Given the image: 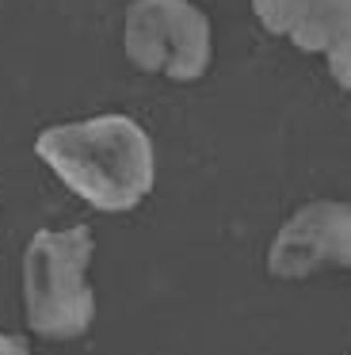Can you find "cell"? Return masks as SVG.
<instances>
[{
	"mask_svg": "<svg viewBox=\"0 0 351 355\" xmlns=\"http://www.w3.org/2000/svg\"><path fill=\"white\" fill-rule=\"evenodd\" d=\"M35 153L76 199L103 214L134 210L157 180L149 130L119 111L46 126L35 138Z\"/></svg>",
	"mask_w": 351,
	"mask_h": 355,
	"instance_id": "obj_1",
	"label": "cell"
},
{
	"mask_svg": "<svg viewBox=\"0 0 351 355\" xmlns=\"http://www.w3.org/2000/svg\"><path fill=\"white\" fill-rule=\"evenodd\" d=\"M96 237L88 225L38 230L23 252V309L42 340H76L96 321V291L88 263Z\"/></svg>",
	"mask_w": 351,
	"mask_h": 355,
	"instance_id": "obj_2",
	"label": "cell"
},
{
	"mask_svg": "<svg viewBox=\"0 0 351 355\" xmlns=\"http://www.w3.org/2000/svg\"><path fill=\"white\" fill-rule=\"evenodd\" d=\"M122 46L134 69L191 85L206 77L214 58L210 16L195 0H130Z\"/></svg>",
	"mask_w": 351,
	"mask_h": 355,
	"instance_id": "obj_3",
	"label": "cell"
},
{
	"mask_svg": "<svg viewBox=\"0 0 351 355\" xmlns=\"http://www.w3.org/2000/svg\"><path fill=\"white\" fill-rule=\"evenodd\" d=\"M328 268L351 271V202L313 199L275 233L267 271L275 279H309Z\"/></svg>",
	"mask_w": 351,
	"mask_h": 355,
	"instance_id": "obj_4",
	"label": "cell"
},
{
	"mask_svg": "<svg viewBox=\"0 0 351 355\" xmlns=\"http://www.w3.org/2000/svg\"><path fill=\"white\" fill-rule=\"evenodd\" d=\"M256 19L305 54H320L340 88H351V0H252Z\"/></svg>",
	"mask_w": 351,
	"mask_h": 355,
	"instance_id": "obj_5",
	"label": "cell"
},
{
	"mask_svg": "<svg viewBox=\"0 0 351 355\" xmlns=\"http://www.w3.org/2000/svg\"><path fill=\"white\" fill-rule=\"evenodd\" d=\"M0 355H31V344L15 332H0Z\"/></svg>",
	"mask_w": 351,
	"mask_h": 355,
	"instance_id": "obj_6",
	"label": "cell"
}]
</instances>
